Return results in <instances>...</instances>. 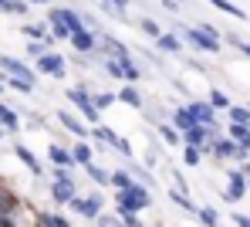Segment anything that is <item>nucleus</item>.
<instances>
[{
  "mask_svg": "<svg viewBox=\"0 0 250 227\" xmlns=\"http://www.w3.org/2000/svg\"><path fill=\"white\" fill-rule=\"evenodd\" d=\"M230 142H237L240 149H250V129H244V126H233V122H230Z\"/></svg>",
  "mask_w": 250,
  "mask_h": 227,
  "instance_id": "nucleus-14",
  "label": "nucleus"
},
{
  "mask_svg": "<svg viewBox=\"0 0 250 227\" xmlns=\"http://www.w3.org/2000/svg\"><path fill=\"white\" fill-rule=\"evenodd\" d=\"M172 200H176V204H179V207H183V210H189V214H193V210H196V207H193V200H186V197H183V193H172Z\"/></svg>",
  "mask_w": 250,
  "mask_h": 227,
  "instance_id": "nucleus-35",
  "label": "nucleus"
},
{
  "mask_svg": "<svg viewBox=\"0 0 250 227\" xmlns=\"http://www.w3.org/2000/svg\"><path fill=\"white\" fill-rule=\"evenodd\" d=\"M47 24H51V38H54V41H68V38H71V31H68V24H64L61 10H51Z\"/></svg>",
  "mask_w": 250,
  "mask_h": 227,
  "instance_id": "nucleus-10",
  "label": "nucleus"
},
{
  "mask_svg": "<svg viewBox=\"0 0 250 227\" xmlns=\"http://www.w3.org/2000/svg\"><path fill=\"white\" fill-rule=\"evenodd\" d=\"M0 91H3V85H0Z\"/></svg>",
  "mask_w": 250,
  "mask_h": 227,
  "instance_id": "nucleus-45",
  "label": "nucleus"
},
{
  "mask_svg": "<svg viewBox=\"0 0 250 227\" xmlns=\"http://www.w3.org/2000/svg\"><path fill=\"white\" fill-rule=\"evenodd\" d=\"M227 177H230V180H227V200H240V197L247 193V177H244V170H230Z\"/></svg>",
  "mask_w": 250,
  "mask_h": 227,
  "instance_id": "nucleus-8",
  "label": "nucleus"
},
{
  "mask_svg": "<svg viewBox=\"0 0 250 227\" xmlns=\"http://www.w3.org/2000/svg\"><path fill=\"white\" fill-rule=\"evenodd\" d=\"M115 204H119V210H146L152 200H149V190L146 186L132 183L125 193H115Z\"/></svg>",
  "mask_w": 250,
  "mask_h": 227,
  "instance_id": "nucleus-1",
  "label": "nucleus"
},
{
  "mask_svg": "<svg viewBox=\"0 0 250 227\" xmlns=\"http://www.w3.org/2000/svg\"><path fill=\"white\" fill-rule=\"evenodd\" d=\"M34 3H47V0H34Z\"/></svg>",
  "mask_w": 250,
  "mask_h": 227,
  "instance_id": "nucleus-44",
  "label": "nucleus"
},
{
  "mask_svg": "<svg viewBox=\"0 0 250 227\" xmlns=\"http://www.w3.org/2000/svg\"><path fill=\"white\" fill-rule=\"evenodd\" d=\"M47 153H51V159H54L58 166H71V153H68V149H61L58 142H54V146H51Z\"/></svg>",
  "mask_w": 250,
  "mask_h": 227,
  "instance_id": "nucleus-18",
  "label": "nucleus"
},
{
  "mask_svg": "<svg viewBox=\"0 0 250 227\" xmlns=\"http://www.w3.org/2000/svg\"><path fill=\"white\" fill-rule=\"evenodd\" d=\"M209 3H213L216 10H223V14H230V17H240V21L247 17V10H240V7H237V3H230V0H209Z\"/></svg>",
  "mask_w": 250,
  "mask_h": 227,
  "instance_id": "nucleus-16",
  "label": "nucleus"
},
{
  "mask_svg": "<svg viewBox=\"0 0 250 227\" xmlns=\"http://www.w3.org/2000/svg\"><path fill=\"white\" fill-rule=\"evenodd\" d=\"M41 224H44V227H71L68 221H64V217H58V214H44Z\"/></svg>",
  "mask_w": 250,
  "mask_h": 227,
  "instance_id": "nucleus-26",
  "label": "nucleus"
},
{
  "mask_svg": "<svg viewBox=\"0 0 250 227\" xmlns=\"http://www.w3.org/2000/svg\"><path fill=\"white\" fill-rule=\"evenodd\" d=\"M38 71L54 75V78H64V58L61 54H41L38 58Z\"/></svg>",
  "mask_w": 250,
  "mask_h": 227,
  "instance_id": "nucleus-7",
  "label": "nucleus"
},
{
  "mask_svg": "<svg viewBox=\"0 0 250 227\" xmlns=\"http://www.w3.org/2000/svg\"><path fill=\"white\" fill-rule=\"evenodd\" d=\"M68 98H71V102H75V105H78V109L84 112V119H88V122H98V109L91 105V91L71 89V91H68Z\"/></svg>",
  "mask_w": 250,
  "mask_h": 227,
  "instance_id": "nucleus-5",
  "label": "nucleus"
},
{
  "mask_svg": "<svg viewBox=\"0 0 250 227\" xmlns=\"http://www.w3.org/2000/svg\"><path fill=\"white\" fill-rule=\"evenodd\" d=\"M186 112H189V119H193L196 126L213 129V109H209L207 102H193V105H186Z\"/></svg>",
  "mask_w": 250,
  "mask_h": 227,
  "instance_id": "nucleus-9",
  "label": "nucleus"
},
{
  "mask_svg": "<svg viewBox=\"0 0 250 227\" xmlns=\"http://www.w3.org/2000/svg\"><path fill=\"white\" fill-rule=\"evenodd\" d=\"M58 122H61L64 129H71L75 136H84V126L78 122V119H75V115H68V112H58Z\"/></svg>",
  "mask_w": 250,
  "mask_h": 227,
  "instance_id": "nucleus-17",
  "label": "nucleus"
},
{
  "mask_svg": "<svg viewBox=\"0 0 250 227\" xmlns=\"http://www.w3.org/2000/svg\"><path fill=\"white\" fill-rule=\"evenodd\" d=\"M200 217H203V224H207V227H220V217H216V210H209V207H203V210H200Z\"/></svg>",
  "mask_w": 250,
  "mask_h": 227,
  "instance_id": "nucleus-28",
  "label": "nucleus"
},
{
  "mask_svg": "<svg viewBox=\"0 0 250 227\" xmlns=\"http://www.w3.org/2000/svg\"><path fill=\"white\" fill-rule=\"evenodd\" d=\"M244 177H247V183H250V166H247V170H244Z\"/></svg>",
  "mask_w": 250,
  "mask_h": 227,
  "instance_id": "nucleus-42",
  "label": "nucleus"
},
{
  "mask_svg": "<svg viewBox=\"0 0 250 227\" xmlns=\"http://www.w3.org/2000/svg\"><path fill=\"white\" fill-rule=\"evenodd\" d=\"M98 227H122L115 217H98Z\"/></svg>",
  "mask_w": 250,
  "mask_h": 227,
  "instance_id": "nucleus-39",
  "label": "nucleus"
},
{
  "mask_svg": "<svg viewBox=\"0 0 250 227\" xmlns=\"http://www.w3.org/2000/svg\"><path fill=\"white\" fill-rule=\"evenodd\" d=\"M230 122H233V126H244V129H250V109L230 105Z\"/></svg>",
  "mask_w": 250,
  "mask_h": 227,
  "instance_id": "nucleus-15",
  "label": "nucleus"
},
{
  "mask_svg": "<svg viewBox=\"0 0 250 227\" xmlns=\"http://www.w3.org/2000/svg\"><path fill=\"white\" fill-rule=\"evenodd\" d=\"M0 129H7V133H17V129H21L17 112H14V109H7L3 102H0Z\"/></svg>",
  "mask_w": 250,
  "mask_h": 227,
  "instance_id": "nucleus-13",
  "label": "nucleus"
},
{
  "mask_svg": "<svg viewBox=\"0 0 250 227\" xmlns=\"http://www.w3.org/2000/svg\"><path fill=\"white\" fill-rule=\"evenodd\" d=\"M115 98H122L125 105H132V109H139V105H142V95H139L135 89H122L119 95H115Z\"/></svg>",
  "mask_w": 250,
  "mask_h": 227,
  "instance_id": "nucleus-20",
  "label": "nucleus"
},
{
  "mask_svg": "<svg viewBox=\"0 0 250 227\" xmlns=\"http://www.w3.org/2000/svg\"><path fill=\"white\" fill-rule=\"evenodd\" d=\"M139 27H142L146 34H152V38H159V34H163V31H159V27H156L152 21H139Z\"/></svg>",
  "mask_w": 250,
  "mask_h": 227,
  "instance_id": "nucleus-34",
  "label": "nucleus"
},
{
  "mask_svg": "<svg viewBox=\"0 0 250 227\" xmlns=\"http://www.w3.org/2000/svg\"><path fill=\"white\" fill-rule=\"evenodd\" d=\"M183 34H186V41H189V45H196L200 51H209V54H216V51H220V38H216V31H213V27H186Z\"/></svg>",
  "mask_w": 250,
  "mask_h": 227,
  "instance_id": "nucleus-2",
  "label": "nucleus"
},
{
  "mask_svg": "<svg viewBox=\"0 0 250 227\" xmlns=\"http://www.w3.org/2000/svg\"><path fill=\"white\" fill-rule=\"evenodd\" d=\"M233 224H237V227H250V217H244V214H237V217H233Z\"/></svg>",
  "mask_w": 250,
  "mask_h": 227,
  "instance_id": "nucleus-40",
  "label": "nucleus"
},
{
  "mask_svg": "<svg viewBox=\"0 0 250 227\" xmlns=\"http://www.w3.org/2000/svg\"><path fill=\"white\" fill-rule=\"evenodd\" d=\"M216 105H220V109H227V105H230L223 91H213V95H209V109H216Z\"/></svg>",
  "mask_w": 250,
  "mask_h": 227,
  "instance_id": "nucleus-31",
  "label": "nucleus"
},
{
  "mask_svg": "<svg viewBox=\"0 0 250 227\" xmlns=\"http://www.w3.org/2000/svg\"><path fill=\"white\" fill-rule=\"evenodd\" d=\"M119 214H122L125 227H142V221H139V217H135V214H132V210H119Z\"/></svg>",
  "mask_w": 250,
  "mask_h": 227,
  "instance_id": "nucleus-33",
  "label": "nucleus"
},
{
  "mask_svg": "<svg viewBox=\"0 0 250 227\" xmlns=\"http://www.w3.org/2000/svg\"><path fill=\"white\" fill-rule=\"evenodd\" d=\"M71 159H78V163H84V166H91V146H75V153H71Z\"/></svg>",
  "mask_w": 250,
  "mask_h": 227,
  "instance_id": "nucleus-22",
  "label": "nucleus"
},
{
  "mask_svg": "<svg viewBox=\"0 0 250 227\" xmlns=\"http://www.w3.org/2000/svg\"><path fill=\"white\" fill-rule=\"evenodd\" d=\"M115 102V91H105V95H91V105L95 109H105V105H112Z\"/></svg>",
  "mask_w": 250,
  "mask_h": 227,
  "instance_id": "nucleus-24",
  "label": "nucleus"
},
{
  "mask_svg": "<svg viewBox=\"0 0 250 227\" xmlns=\"http://www.w3.org/2000/svg\"><path fill=\"white\" fill-rule=\"evenodd\" d=\"M68 41L78 47V51H95V47H98V38H95L91 31H84V27H82V31H71Z\"/></svg>",
  "mask_w": 250,
  "mask_h": 227,
  "instance_id": "nucleus-11",
  "label": "nucleus"
},
{
  "mask_svg": "<svg viewBox=\"0 0 250 227\" xmlns=\"http://www.w3.org/2000/svg\"><path fill=\"white\" fill-rule=\"evenodd\" d=\"M159 47H163V51H179V41H176L172 34H159Z\"/></svg>",
  "mask_w": 250,
  "mask_h": 227,
  "instance_id": "nucleus-29",
  "label": "nucleus"
},
{
  "mask_svg": "<svg viewBox=\"0 0 250 227\" xmlns=\"http://www.w3.org/2000/svg\"><path fill=\"white\" fill-rule=\"evenodd\" d=\"M51 197H54V204H71V200L78 197L68 170H58V180H54V186H51Z\"/></svg>",
  "mask_w": 250,
  "mask_h": 227,
  "instance_id": "nucleus-4",
  "label": "nucleus"
},
{
  "mask_svg": "<svg viewBox=\"0 0 250 227\" xmlns=\"http://www.w3.org/2000/svg\"><path fill=\"white\" fill-rule=\"evenodd\" d=\"M10 210H14V197L0 190V217H10Z\"/></svg>",
  "mask_w": 250,
  "mask_h": 227,
  "instance_id": "nucleus-25",
  "label": "nucleus"
},
{
  "mask_svg": "<svg viewBox=\"0 0 250 227\" xmlns=\"http://www.w3.org/2000/svg\"><path fill=\"white\" fill-rule=\"evenodd\" d=\"M108 183H112V186H115V190H119V193H125V190H128V186H132V177H128V173H122V170H119V173H112V177H108Z\"/></svg>",
  "mask_w": 250,
  "mask_h": 227,
  "instance_id": "nucleus-19",
  "label": "nucleus"
},
{
  "mask_svg": "<svg viewBox=\"0 0 250 227\" xmlns=\"http://www.w3.org/2000/svg\"><path fill=\"white\" fill-rule=\"evenodd\" d=\"M172 119H176V129H183V133H186V129H193V126H196V122H193V119H189V112H186V109H179V112H176V115H172Z\"/></svg>",
  "mask_w": 250,
  "mask_h": 227,
  "instance_id": "nucleus-23",
  "label": "nucleus"
},
{
  "mask_svg": "<svg viewBox=\"0 0 250 227\" xmlns=\"http://www.w3.org/2000/svg\"><path fill=\"white\" fill-rule=\"evenodd\" d=\"M183 159H186L189 166H196V163H200V149H193V146H186V153H183Z\"/></svg>",
  "mask_w": 250,
  "mask_h": 227,
  "instance_id": "nucleus-32",
  "label": "nucleus"
},
{
  "mask_svg": "<svg viewBox=\"0 0 250 227\" xmlns=\"http://www.w3.org/2000/svg\"><path fill=\"white\" fill-rule=\"evenodd\" d=\"M115 149H119L122 156H132V146H128V139H122V136H119V142H115Z\"/></svg>",
  "mask_w": 250,
  "mask_h": 227,
  "instance_id": "nucleus-37",
  "label": "nucleus"
},
{
  "mask_svg": "<svg viewBox=\"0 0 250 227\" xmlns=\"http://www.w3.org/2000/svg\"><path fill=\"white\" fill-rule=\"evenodd\" d=\"M0 68H3L7 82L34 85V71H31V65H24V61H17V58H0Z\"/></svg>",
  "mask_w": 250,
  "mask_h": 227,
  "instance_id": "nucleus-3",
  "label": "nucleus"
},
{
  "mask_svg": "<svg viewBox=\"0 0 250 227\" xmlns=\"http://www.w3.org/2000/svg\"><path fill=\"white\" fill-rule=\"evenodd\" d=\"M71 207H75L82 217H102V197H98V193H91V197H75Z\"/></svg>",
  "mask_w": 250,
  "mask_h": 227,
  "instance_id": "nucleus-6",
  "label": "nucleus"
},
{
  "mask_svg": "<svg viewBox=\"0 0 250 227\" xmlns=\"http://www.w3.org/2000/svg\"><path fill=\"white\" fill-rule=\"evenodd\" d=\"M159 133H163V139H166V142H172V146L179 142V133H176V129H169V126H163Z\"/></svg>",
  "mask_w": 250,
  "mask_h": 227,
  "instance_id": "nucleus-36",
  "label": "nucleus"
},
{
  "mask_svg": "<svg viewBox=\"0 0 250 227\" xmlns=\"http://www.w3.org/2000/svg\"><path fill=\"white\" fill-rule=\"evenodd\" d=\"M14 153H17V159H21V163H24V166H27V170H31L34 177L41 173V163H38V156H34V153H31L27 146H14Z\"/></svg>",
  "mask_w": 250,
  "mask_h": 227,
  "instance_id": "nucleus-12",
  "label": "nucleus"
},
{
  "mask_svg": "<svg viewBox=\"0 0 250 227\" xmlns=\"http://www.w3.org/2000/svg\"><path fill=\"white\" fill-rule=\"evenodd\" d=\"M0 10H7V0H0Z\"/></svg>",
  "mask_w": 250,
  "mask_h": 227,
  "instance_id": "nucleus-43",
  "label": "nucleus"
},
{
  "mask_svg": "<svg viewBox=\"0 0 250 227\" xmlns=\"http://www.w3.org/2000/svg\"><path fill=\"white\" fill-rule=\"evenodd\" d=\"M233 45H237V47H240V51H244V54L250 58V45H244V41H237V38H233Z\"/></svg>",
  "mask_w": 250,
  "mask_h": 227,
  "instance_id": "nucleus-41",
  "label": "nucleus"
},
{
  "mask_svg": "<svg viewBox=\"0 0 250 227\" xmlns=\"http://www.w3.org/2000/svg\"><path fill=\"white\" fill-rule=\"evenodd\" d=\"M95 139H102V142H112V146L119 142V136H115L112 129H105V126H98V129H95Z\"/></svg>",
  "mask_w": 250,
  "mask_h": 227,
  "instance_id": "nucleus-27",
  "label": "nucleus"
},
{
  "mask_svg": "<svg viewBox=\"0 0 250 227\" xmlns=\"http://www.w3.org/2000/svg\"><path fill=\"white\" fill-rule=\"evenodd\" d=\"M27 54H34V58H41V54H44V45H38V41H27Z\"/></svg>",
  "mask_w": 250,
  "mask_h": 227,
  "instance_id": "nucleus-38",
  "label": "nucleus"
},
{
  "mask_svg": "<svg viewBox=\"0 0 250 227\" xmlns=\"http://www.w3.org/2000/svg\"><path fill=\"white\" fill-rule=\"evenodd\" d=\"M122 78H128V82H135V78H139V65H135L128 54L122 58Z\"/></svg>",
  "mask_w": 250,
  "mask_h": 227,
  "instance_id": "nucleus-21",
  "label": "nucleus"
},
{
  "mask_svg": "<svg viewBox=\"0 0 250 227\" xmlns=\"http://www.w3.org/2000/svg\"><path fill=\"white\" fill-rule=\"evenodd\" d=\"M88 177H91V180H95V183H102V186L108 183V173H105L102 166H88Z\"/></svg>",
  "mask_w": 250,
  "mask_h": 227,
  "instance_id": "nucleus-30",
  "label": "nucleus"
}]
</instances>
